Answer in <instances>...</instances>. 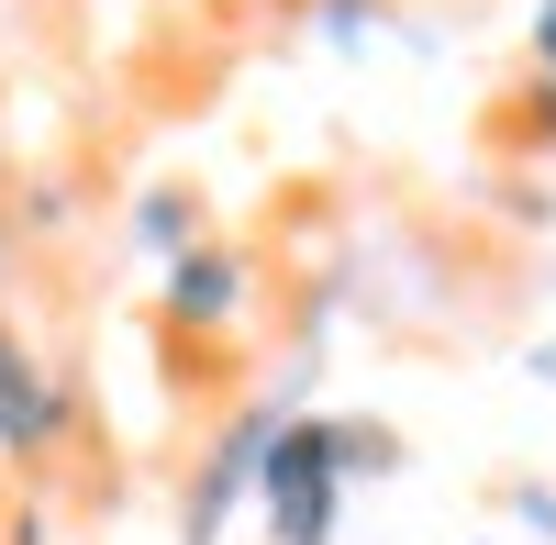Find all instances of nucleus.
<instances>
[{"label":"nucleus","instance_id":"obj_5","mask_svg":"<svg viewBox=\"0 0 556 545\" xmlns=\"http://www.w3.org/2000/svg\"><path fill=\"white\" fill-rule=\"evenodd\" d=\"M534 56H545V78H556V0L534 12Z\"/></svg>","mask_w":556,"mask_h":545},{"label":"nucleus","instance_id":"obj_1","mask_svg":"<svg viewBox=\"0 0 556 545\" xmlns=\"http://www.w3.org/2000/svg\"><path fill=\"white\" fill-rule=\"evenodd\" d=\"M256 502H267V534H278V545H334V512H345L334 423H267Z\"/></svg>","mask_w":556,"mask_h":545},{"label":"nucleus","instance_id":"obj_4","mask_svg":"<svg viewBox=\"0 0 556 545\" xmlns=\"http://www.w3.org/2000/svg\"><path fill=\"white\" fill-rule=\"evenodd\" d=\"M167 312H178V324H223V312H235V256H178Z\"/></svg>","mask_w":556,"mask_h":545},{"label":"nucleus","instance_id":"obj_2","mask_svg":"<svg viewBox=\"0 0 556 545\" xmlns=\"http://www.w3.org/2000/svg\"><path fill=\"white\" fill-rule=\"evenodd\" d=\"M56 434H67V390L23 356L12 324H0V445H12V457H45Z\"/></svg>","mask_w":556,"mask_h":545},{"label":"nucleus","instance_id":"obj_6","mask_svg":"<svg viewBox=\"0 0 556 545\" xmlns=\"http://www.w3.org/2000/svg\"><path fill=\"white\" fill-rule=\"evenodd\" d=\"M545 123H556V101H545Z\"/></svg>","mask_w":556,"mask_h":545},{"label":"nucleus","instance_id":"obj_3","mask_svg":"<svg viewBox=\"0 0 556 545\" xmlns=\"http://www.w3.org/2000/svg\"><path fill=\"white\" fill-rule=\"evenodd\" d=\"M256 457H267V423H235L212 445V468L190 490V523H178V545H223V523H235V502L256 490Z\"/></svg>","mask_w":556,"mask_h":545}]
</instances>
